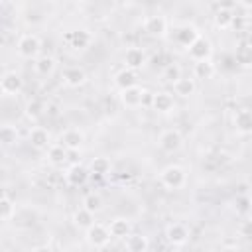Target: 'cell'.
Segmentation results:
<instances>
[{
  "label": "cell",
  "mask_w": 252,
  "mask_h": 252,
  "mask_svg": "<svg viewBox=\"0 0 252 252\" xmlns=\"http://www.w3.org/2000/svg\"><path fill=\"white\" fill-rule=\"evenodd\" d=\"M240 6H244V8H252V0H242Z\"/></svg>",
  "instance_id": "cell-39"
},
{
  "label": "cell",
  "mask_w": 252,
  "mask_h": 252,
  "mask_svg": "<svg viewBox=\"0 0 252 252\" xmlns=\"http://www.w3.org/2000/svg\"><path fill=\"white\" fill-rule=\"evenodd\" d=\"M14 215H16L14 203L8 199V195H2V199H0V217H2V220H10Z\"/></svg>",
  "instance_id": "cell-32"
},
{
  "label": "cell",
  "mask_w": 252,
  "mask_h": 252,
  "mask_svg": "<svg viewBox=\"0 0 252 252\" xmlns=\"http://www.w3.org/2000/svg\"><path fill=\"white\" fill-rule=\"evenodd\" d=\"M114 83H116V87H118L120 91H126V89L136 87V83H138V75H136V71H132V69H122L120 73H116Z\"/></svg>",
  "instance_id": "cell-16"
},
{
  "label": "cell",
  "mask_w": 252,
  "mask_h": 252,
  "mask_svg": "<svg viewBox=\"0 0 252 252\" xmlns=\"http://www.w3.org/2000/svg\"><path fill=\"white\" fill-rule=\"evenodd\" d=\"M250 209H252V197H250Z\"/></svg>",
  "instance_id": "cell-41"
},
{
  "label": "cell",
  "mask_w": 252,
  "mask_h": 252,
  "mask_svg": "<svg viewBox=\"0 0 252 252\" xmlns=\"http://www.w3.org/2000/svg\"><path fill=\"white\" fill-rule=\"evenodd\" d=\"M195 79H189V77H181L179 81H175L173 83V93L177 94V96H181V98H187V96H191L193 93H195Z\"/></svg>",
  "instance_id": "cell-21"
},
{
  "label": "cell",
  "mask_w": 252,
  "mask_h": 252,
  "mask_svg": "<svg viewBox=\"0 0 252 252\" xmlns=\"http://www.w3.org/2000/svg\"><path fill=\"white\" fill-rule=\"evenodd\" d=\"M53 69H55V59L49 57V55H43V57H39V59L35 61V71H37V75H41V77L51 75Z\"/></svg>",
  "instance_id": "cell-30"
},
{
  "label": "cell",
  "mask_w": 252,
  "mask_h": 252,
  "mask_svg": "<svg viewBox=\"0 0 252 252\" xmlns=\"http://www.w3.org/2000/svg\"><path fill=\"white\" fill-rule=\"evenodd\" d=\"M63 81H65V85H69V87H79V85H83V83L87 81V75H85V71L79 69V67H67V69L63 71Z\"/></svg>",
  "instance_id": "cell-20"
},
{
  "label": "cell",
  "mask_w": 252,
  "mask_h": 252,
  "mask_svg": "<svg viewBox=\"0 0 252 252\" xmlns=\"http://www.w3.org/2000/svg\"><path fill=\"white\" fill-rule=\"evenodd\" d=\"M124 63H126V69H132V71H138L146 65V53L138 47H130L126 49L124 53Z\"/></svg>",
  "instance_id": "cell-10"
},
{
  "label": "cell",
  "mask_w": 252,
  "mask_h": 252,
  "mask_svg": "<svg viewBox=\"0 0 252 252\" xmlns=\"http://www.w3.org/2000/svg\"><path fill=\"white\" fill-rule=\"evenodd\" d=\"M45 110H47V106H45V102H43L41 98H32V100H28V104H26V116L32 118V120L39 118Z\"/></svg>",
  "instance_id": "cell-28"
},
{
  "label": "cell",
  "mask_w": 252,
  "mask_h": 252,
  "mask_svg": "<svg viewBox=\"0 0 252 252\" xmlns=\"http://www.w3.org/2000/svg\"><path fill=\"white\" fill-rule=\"evenodd\" d=\"M89 171H91L93 175H98V177L106 175V173L110 171V159H108V158H94V159L91 161V165H89Z\"/></svg>",
  "instance_id": "cell-29"
},
{
  "label": "cell",
  "mask_w": 252,
  "mask_h": 252,
  "mask_svg": "<svg viewBox=\"0 0 252 252\" xmlns=\"http://www.w3.org/2000/svg\"><path fill=\"white\" fill-rule=\"evenodd\" d=\"M22 87H24V81H22V77H20L16 71H8V73H4L2 79H0V91H2L4 94H8V96L18 94V93L22 91Z\"/></svg>",
  "instance_id": "cell-5"
},
{
  "label": "cell",
  "mask_w": 252,
  "mask_h": 252,
  "mask_svg": "<svg viewBox=\"0 0 252 252\" xmlns=\"http://www.w3.org/2000/svg\"><path fill=\"white\" fill-rule=\"evenodd\" d=\"M83 142H85L83 132H79V130H75V128L63 132V136H61V146L67 148L69 152H71V150H79V148L83 146Z\"/></svg>",
  "instance_id": "cell-15"
},
{
  "label": "cell",
  "mask_w": 252,
  "mask_h": 252,
  "mask_svg": "<svg viewBox=\"0 0 252 252\" xmlns=\"http://www.w3.org/2000/svg\"><path fill=\"white\" fill-rule=\"evenodd\" d=\"M83 207L94 215V213H98V211L102 209V197H100L98 193H89V195L83 199Z\"/></svg>",
  "instance_id": "cell-31"
},
{
  "label": "cell",
  "mask_w": 252,
  "mask_h": 252,
  "mask_svg": "<svg viewBox=\"0 0 252 252\" xmlns=\"http://www.w3.org/2000/svg\"><path fill=\"white\" fill-rule=\"evenodd\" d=\"M211 53H213V45H211V41H209L207 37H203V35H199V37L193 41V45L189 47V55L195 59V63H197V61H209Z\"/></svg>",
  "instance_id": "cell-6"
},
{
  "label": "cell",
  "mask_w": 252,
  "mask_h": 252,
  "mask_svg": "<svg viewBox=\"0 0 252 252\" xmlns=\"http://www.w3.org/2000/svg\"><path fill=\"white\" fill-rule=\"evenodd\" d=\"M244 24H246L244 16H236V14H234V20H232V28H234L236 32H240V30L244 28Z\"/></svg>",
  "instance_id": "cell-36"
},
{
  "label": "cell",
  "mask_w": 252,
  "mask_h": 252,
  "mask_svg": "<svg viewBox=\"0 0 252 252\" xmlns=\"http://www.w3.org/2000/svg\"><path fill=\"white\" fill-rule=\"evenodd\" d=\"M120 102L126 106V108H138L142 106L144 102V91L136 85L132 89H126V91H120Z\"/></svg>",
  "instance_id": "cell-8"
},
{
  "label": "cell",
  "mask_w": 252,
  "mask_h": 252,
  "mask_svg": "<svg viewBox=\"0 0 252 252\" xmlns=\"http://www.w3.org/2000/svg\"><path fill=\"white\" fill-rule=\"evenodd\" d=\"M163 79H165V81H169V83L173 85L175 81H179V79H181V69H179L177 65H173V63L165 65V69H163Z\"/></svg>",
  "instance_id": "cell-34"
},
{
  "label": "cell",
  "mask_w": 252,
  "mask_h": 252,
  "mask_svg": "<svg viewBox=\"0 0 252 252\" xmlns=\"http://www.w3.org/2000/svg\"><path fill=\"white\" fill-rule=\"evenodd\" d=\"M152 106H154V110H158V112H161V114H167V112L173 110L175 102H173V96H171L169 93L161 91V93H154V102H152Z\"/></svg>",
  "instance_id": "cell-14"
},
{
  "label": "cell",
  "mask_w": 252,
  "mask_h": 252,
  "mask_svg": "<svg viewBox=\"0 0 252 252\" xmlns=\"http://www.w3.org/2000/svg\"><path fill=\"white\" fill-rule=\"evenodd\" d=\"M16 49H18V55H20V57H24V59H33V57H37V53H39V49H41V41H39L37 35L26 33V35H22V37L18 39Z\"/></svg>",
  "instance_id": "cell-2"
},
{
  "label": "cell",
  "mask_w": 252,
  "mask_h": 252,
  "mask_svg": "<svg viewBox=\"0 0 252 252\" xmlns=\"http://www.w3.org/2000/svg\"><path fill=\"white\" fill-rule=\"evenodd\" d=\"M165 236H167V240H169L171 244L181 246V244H185V242H187V238H189V230H187L181 222H173V224H169V226H167Z\"/></svg>",
  "instance_id": "cell-12"
},
{
  "label": "cell",
  "mask_w": 252,
  "mask_h": 252,
  "mask_svg": "<svg viewBox=\"0 0 252 252\" xmlns=\"http://www.w3.org/2000/svg\"><path fill=\"white\" fill-rule=\"evenodd\" d=\"M193 75H195V79H213V75H215V65L211 63V59L209 61H197L195 63V67H193Z\"/></svg>",
  "instance_id": "cell-27"
},
{
  "label": "cell",
  "mask_w": 252,
  "mask_h": 252,
  "mask_svg": "<svg viewBox=\"0 0 252 252\" xmlns=\"http://www.w3.org/2000/svg\"><path fill=\"white\" fill-rule=\"evenodd\" d=\"M108 230L112 234V238H128L130 236V222L126 219H114L110 224H108Z\"/></svg>",
  "instance_id": "cell-22"
},
{
  "label": "cell",
  "mask_w": 252,
  "mask_h": 252,
  "mask_svg": "<svg viewBox=\"0 0 252 252\" xmlns=\"http://www.w3.org/2000/svg\"><path fill=\"white\" fill-rule=\"evenodd\" d=\"M16 140H18L16 128H12V126H8V124L0 128V142H2L4 146H12V144H16Z\"/></svg>",
  "instance_id": "cell-33"
},
{
  "label": "cell",
  "mask_w": 252,
  "mask_h": 252,
  "mask_svg": "<svg viewBox=\"0 0 252 252\" xmlns=\"http://www.w3.org/2000/svg\"><path fill=\"white\" fill-rule=\"evenodd\" d=\"M232 20H234V12L230 10V6H220L215 12V26L220 28V30L232 28Z\"/></svg>",
  "instance_id": "cell-17"
},
{
  "label": "cell",
  "mask_w": 252,
  "mask_h": 252,
  "mask_svg": "<svg viewBox=\"0 0 252 252\" xmlns=\"http://www.w3.org/2000/svg\"><path fill=\"white\" fill-rule=\"evenodd\" d=\"M30 144L35 150H47V146H49V132L45 128H32L30 130Z\"/></svg>",
  "instance_id": "cell-18"
},
{
  "label": "cell",
  "mask_w": 252,
  "mask_h": 252,
  "mask_svg": "<svg viewBox=\"0 0 252 252\" xmlns=\"http://www.w3.org/2000/svg\"><path fill=\"white\" fill-rule=\"evenodd\" d=\"M73 222H75L79 228L89 230V228L94 224V220H93V213H91V211H87L85 207H81V209H77V211H75V215H73Z\"/></svg>",
  "instance_id": "cell-26"
},
{
  "label": "cell",
  "mask_w": 252,
  "mask_h": 252,
  "mask_svg": "<svg viewBox=\"0 0 252 252\" xmlns=\"http://www.w3.org/2000/svg\"><path fill=\"white\" fill-rule=\"evenodd\" d=\"M144 32L152 37H163L165 32H167V20L161 16V14H154V16H148L144 20Z\"/></svg>",
  "instance_id": "cell-3"
},
{
  "label": "cell",
  "mask_w": 252,
  "mask_h": 252,
  "mask_svg": "<svg viewBox=\"0 0 252 252\" xmlns=\"http://www.w3.org/2000/svg\"><path fill=\"white\" fill-rule=\"evenodd\" d=\"M234 126H236V130L242 132V134L252 132V110H248V108L238 110V112L234 114Z\"/></svg>",
  "instance_id": "cell-19"
},
{
  "label": "cell",
  "mask_w": 252,
  "mask_h": 252,
  "mask_svg": "<svg viewBox=\"0 0 252 252\" xmlns=\"http://www.w3.org/2000/svg\"><path fill=\"white\" fill-rule=\"evenodd\" d=\"M159 181L167 187V189H181L187 181V173L183 167L179 165H167L161 169L159 173Z\"/></svg>",
  "instance_id": "cell-1"
},
{
  "label": "cell",
  "mask_w": 252,
  "mask_h": 252,
  "mask_svg": "<svg viewBox=\"0 0 252 252\" xmlns=\"http://www.w3.org/2000/svg\"><path fill=\"white\" fill-rule=\"evenodd\" d=\"M234 61L242 67H252V45L240 43L234 49Z\"/></svg>",
  "instance_id": "cell-24"
},
{
  "label": "cell",
  "mask_w": 252,
  "mask_h": 252,
  "mask_svg": "<svg viewBox=\"0 0 252 252\" xmlns=\"http://www.w3.org/2000/svg\"><path fill=\"white\" fill-rule=\"evenodd\" d=\"M199 37V32L193 28V26H179L177 30H175V41L179 43V45H185L187 49L193 45V41Z\"/></svg>",
  "instance_id": "cell-13"
},
{
  "label": "cell",
  "mask_w": 252,
  "mask_h": 252,
  "mask_svg": "<svg viewBox=\"0 0 252 252\" xmlns=\"http://www.w3.org/2000/svg\"><path fill=\"white\" fill-rule=\"evenodd\" d=\"M89 169L87 167H83V165H79V163H75V165H71L69 169H67V173H65V179L69 181V185H73V187H79V185H85L87 183V179H89Z\"/></svg>",
  "instance_id": "cell-11"
},
{
  "label": "cell",
  "mask_w": 252,
  "mask_h": 252,
  "mask_svg": "<svg viewBox=\"0 0 252 252\" xmlns=\"http://www.w3.org/2000/svg\"><path fill=\"white\" fill-rule=\"evenodd\" d=\"M47 158H49V161H51L53 165H63V163L69 159V150L63 148L61 144H57V146H49V150H47Z\"/></svg>",
  "instance_id": "cell-25"
},
{
  "label": "cell",
  "mask_w": 252,
  "mask_h": 252,
  "mask_svg": "<svg viewBox=\"0 0 252 252\" xmlns=\"http://www.w3.org/2000/svg\"><path fill=\"white\" fill-rule=\"evenodd\" d=\"M65 39H67V43H69L73 49H85V47L91 45L93 35H91L87 30H73V32H69V33L65 35Z\"/></svg>",
  "instance_id": "cell-9"
},
{
  "label": "cell",
  "mask_w": 252,
  "mask_h": 252,
  "mask_svg": "<svg viewBox=\"0 0 252 252\" xmlns=\"http://www.w3.org/2000/svg\"><path fill=\"white\" fill-rule=\"evenodd\" d=\"M110 238H112V234H110L108 226H104V224L94 222V224L87 230V240H89V244H93V246H96V248L106 246V244L110 242Z\"/></svg>",
  "instance_id": "cell-4"
},
{
  "label": "cell",
  "mask_w": 252,
  "mask_h": 252,
  "mask_svg": "<svg viewBox=\"0 0 252 252\" xmlns=\"http://www.w3.org/2000/svg\"><path fill=\"white\" fill-rule=\"evenodd\" d=\"M148 248H150V242L142 234H130L126 238V250L128 252H148Z\"/></svg>",
  "instance_id": "cell-23"
},
{
  "label": "cell",
  "mask_w": 252,
  "mask_h": 252,
  "mask_svg": "<svg viewBox=\"0 0 252 252\" xmlns=\"http://www.w3.org/2000/svg\"><path fill=\"white\" fill-rule=\"evenodd\" d=\"M238 232H240V236H244V238L252 240V219H246V220L240 224Z\"/></svg>",
  "instance_id": "cell-35"
},
{
  "label": "cell",
  "mask_w": 252,
  "mask_h": 252,
  "mask_svg": "<svg viewBox=\"0 0 252 252\" xmlns=\"http://www.w3.org/2000/svg\"><path fill=\"white\" fill-rule=\"evenodd\" d=\"M220 252H240V250H238V248H230V246H228V248H222Z\"/></svg>",
  "instance_id": "cell-40"
},
{
  "label": "cell",
  "mask_w": 252,
  "mask_h": 252,
  "mask_svg": "<svg viewBox=\"0 0 252 252\" xmlns=\"http://www.w3.org/2000/svg\"><path fill=\"white\" fill-rule=\"evenodd\" d=\"M236 205H238V211H240V213H246V211L250 209V199H246V197H240V199L236 201Z\"/></svg>",
  "instance_id": "cell-37"
},
{
  "label": "cell",
  "mask_w": 252,
  "mask_h": 252,
  "mask_svg": "<svg viewBox=\"0 0 252 252\" xmlns=\"http://www.w3.org/2000/svg\"><path fill=\"white\" fill-rule=\"evenodd\" d=\"M183 144V138L179 134V130H165L161 136H159V148L167 154H173L181 148Z\"/></svg>",
  "instance_id": "cell-7"
},
{
  "label": "cell",
  "mask_w": 252,
  "mask_h": 252,
  "mask_svg": "<svg viewBox=\"0 0 252 252\" xmlns=\"http://www.w3.org/2000/svg\"><path fill=\"white\" fill-rule=\"evenodd\" d=\"M33 252H53V250H51L49 246H37V248H35Z\"/></svg>",
  "instance_id": "cell-38"
}]
</instances>
